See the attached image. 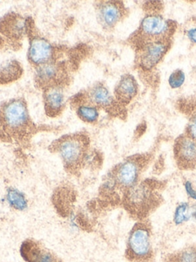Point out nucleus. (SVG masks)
Masks as SVG:
<instances>
[{
    "instance_id": "11",
    "label": "nucleus",
    "mask_w": 196,
    "mask_h": 262,
    "mask_svg": "<svg viewBox=\"0 0 196 262\" xmlns=\"http://www.w3.org/2000/svg\"><path fill=\"white\" fill-rule=\"evenodd\" d=\"M124 14V6L119 2H106L101 4L98 16L106 29H112L121 20Z\"/></svg>"
},
{
    "instance_id": "20",
    "label": "nucleus",
    "mask_w": 196,
    "mask_h": 262,
    "mask_svg": "<svg viewBox=\"0 0 196 262\" xmlns=\"http://www.w3.org/2000/svg\"><path fill=\"white\" fill-rule=\"evenodd\" d=\"M77 114L81 120L88 122V123H93V122H96L99 117L97 108L96 107L90 106V105H83L78 107Z\"/></svg>"
},
{
    "instance_id": "6",
    "label": "nucleus",
    "mask_w": 196,
    "mask_h": 262,
    "mask_svg": "<svg viewBox=\"0 0 196 262\" xmlns=\"http://www.w3.org/2000/svg\"><path fill=\"white\" fill-rule=\"evenodd\" d=\"M127 253L133 259L142 260L152 254L151 234L146 225L138 224L130 231L127 243Z\"/></svg>"
},
{
    "instance_id": "2",
    "label": "nucleus",
    "mask_w": 196,
    "mask_h": 262,
    "mask_svg": "<svg viewBox=\"0 0 196 262\" xmlns=\"http://www.w3.org/2000/svg\"><path fill=\"white\" fill-rule=\"evenodd\" d=\"M0 125L13 137H22L30 128L27 105L21 99H14L0 108Z\"/></svg>"
},
{
    "instance_id": "13",
    "label": "nucleus",
    "mask_w": 196,
    "mask_h": 262,
    "mask_svg": "<svg viewBox=\"0 0 196 262\" xmlns=\"http://www.w3.org/2000/svg\"><path fill=\"white\" fill-rule=\"evenodd\" d=\"M45 111L47 116H58L64 107V98L61 90L58 88H52L47 90L44 97Z\"/></svg>"
},
{
    "instance_id": "1",
    "label": "nucleus",
    "mask_w": 196,
    "mask_h": 262,
    "mask_svg": "<svg viewBox=\"0 0 196 262\" xmlns=\"http://www.w3.org/2000/svg\"><path fill=\"white\" fill-rule=\"evenodd\" d=\"M175 30L174 23L156 13H151L141 21L139 28L133 36V42L136 47L144 42L171 41L170 39Z\"/></svg>"
},
{
    "instance_id": "15",
    "label": "nucleus",
    "mask_w": 196,
    "mask_h": 262,
    "mask_svg": "<svg viewBox=\"0 0 196 262\" xmlns=\"http://www.w3.org/2000/svg\"><path fill=\"white\" fill-rule=\"evenodd\" d=\"M90 96L92 102L102 108H110L114 102L108 90L102 85H95L90 91Z\"/></svg>"
},
{
    "instance_id": "12",
    "label": "nucleus",
    "mask_w": 196,
    "mask_h": 262,
    "mask_svg": "<svg viewBox=\"0 0 196 262\" xmlns=\"http://www.w3.org/2000/svg\"><path fill=\"white\" fill-rule=\"evenodd\" d=\"M137 92L138 85L135 78L130 74L124 75L115 88V97L118 102L126 105L131 102Z\"/></svg>"
},
{
    "instance_id": "5",
    "label": "nucleus",
    "mask_w": 196,
    "mask_h": 262,
    "mask_svg": "<svg viewBox=\"0 0 196 262\" xmlns=\"http://www.w3.org/2000/svg\"><path fill=\"white\" fill-rule=\"evenodd\" d=\"M171 41L148 42L136 46L138 65L145 71L153 70L169 50Z\"/></svg>"
},
{
    "instance_id": "8",
    "label": "nucleus",
    "mask_w": 196,
    "mask_h": 262,
    "mask_svg": "<svg viewBox=\"0 0 196 262\" xmlns=\"http://www.w3.org/2000/svg\"><path fill=\"white\" fill-rule=\"evenodd\" d=\"M175 159L179 168L190 169L196 166V142L186 135L176 139Z\"/></svg>"
},
{
    "instance_id": "14",
    "label": "nucleus",
    "mask_w": 196,
    "mask_h": 262,
    "mask_svg": "<svg viewBox=\"0 0 196 262\" xmlns=\"http://www.w3.org/2000/svg\"><path fill=\"white\" fill-rule=\"evenodd\" d=\"M61 70L57 64L49 62L41 66L36 74V82L38 85L43 86H52V84L58 81V76Z\"/></svg>"
},
{
    "instance_id": "26",
    "label": "nucleus",
    "mask_w": 196,
    "mask_h": 262,
    "mask_svg": "<svg viewBox=\"0 0 196 262\" xmlns=\"http://www.w3.org/2000/svg\"><path fill=\"white\" fill-rule=\"evenodd\" d=\"M190 216H191V221H194V222H196V204L191 205Z\"/></svg>"
},
{
    "instance_id": "17",
    "label": "nucleus",
    "mask_w": 196,
    "mask_h": 262,
    "mask_svg": "<svg viewBox=\"0 0 196 262\" xmlns=\"http://www.w3.org/2000/svg\"><path fill=\"white\" fill-rule=\"evenodd\" d=\"M22 70L18 62L12 61L0 70V84L9 83L18 79Z\"/></svg>"
},
{
    "instance_id": "16",
    "label": "nucleus",
    "mask_w": 196,
    "mask_h": 262,
    "mask_svg": "<svg viewBox=\"0 0 196 262\" xmlns=\"http://www.w3.org/2000/svg\"><path fill=\"white\" fill-rule=\"evenodd\" d=\"M3 33L6 36L10 35L11 37L18 38L22 36L24 30V22L19 18L15 16H9V20L6 18L4 23L3 22L2 28H3Z\"/></svg>"
},
{
    "instance_id": "25",
    "label": "nucleus",
    "mask_w": 196,
    "mask_h": 262,
    "mask_svg": "<svg viewBox=\"0 0 196 262\" xmlns=\"http://www.w3.org/2000/svg\"><path fill=\"white\" fill-rule=\"evenodd\" d=\"M186 36L193 43L196 44V28L190 29L187 31Z\"/></svg>"
},
{
    "instance_id": "22",
    "label": "nucleus",
    "mask_w": 196,
    "mask_h": 262,
    "mask_svg": "<svg viewBox=\"0 0 196 262\" xmlns=\"http://www.w3.org/2000/svg\"><path fill=\"white\" fill-rule=\"evenodd\" d=\"M176 262H196V248H186L178 254Z\"/></svg>"
},
{
    "instance_id": "4",
    "label": "nucleus",
    "mask_w": 196,
    "mask_h": 262,
    "mask_svg": "<svg viewBox=\"0 0 196 262\" xmlns=\"http://www.w3.org/2000/svg\"><path fill=\"white\" fill-rule=\"evenodd\" d=\"M124 200L130 211L136 214H145L153 208L156 202L154 187L150 182H139L126 191Z\"/></svg>"
},
{
    "instance_id": "9",
    "label": "nucleus",
    "mask_w": 196,
    "mask_h": 262,
    "mask_svg": "<svg viewBox=\"0 0 196 262\" xmlns=\"http://www.w3.org/2000/svg\"><path fill=\"white\" fill-rule=\"evenodd\" d=\"M21 255L27 262H61L55 254L32 240L23 242Z\"/></svg>"
},
{
    "instance_id": "7",
    "label": "nucleus",
    "mask_w": 196,
    "mask_h": 262,
    "mask_svg": "<svg viewBox=\"0 0 196 262\" xmlns=\"http://www.w3.org/2000/svg\"><path fill=\"white\" fill-rule=\"evenodd\" d=\"M144 162L143 157L140 156L130 158L119 164L113 171V176L117 186L127 191L137 185Z\"/></svg>"
},
{
    "instance_id": "3",
    "label": "nucleus",
    "mask_w": 196,
    "mask_h": 262,
    "mask_svg": "<svg viewBox=\"0 0 196 262\" xmlns=\"http://www.w3.org/2000/svg\"><path fill=\"white\" fill-rule=\"evenodd\" d=\"M55 148L66 168L73 171L80 168L84 162L88 148V139L81 134L63 136L55 144Z\"/></svg>"
},
{
    "instance_id": "18",
    "label": "nucleus",
    "mask_w": 196,
    "mask_h": 262,
    "mask_svg": "<svg viewBox=\"0 0 196 262\" xmlns=\"http://www.w3.org/2000/svg\"><path fill=\"white\" fill-rule=\"evenodd\" d=\"M6 200L11 207L18 211H24L28 207V202L24 194L15 188H9L6 193Z\"/></svg>"
},
{
    "instance_id": "10",
    "label": "nucleus",
    "mask_w": 196,
    "mask_h": 262,
    "mask_svg": "<svg viewBox=\"0 0 196 262\" xmlns=\"http://www.w3.org/2000/svg\"><path fill=\"white\" fill-rule=\"evenodd\" d=\"M53 55L52 46L45 39L35 37L31 41L29 59L35 66H43L51 62Z\"/></svg>"
},
{
    "instance_id": "19",
    "label": "nucleus",
    "mask_w": 196,
    "mask_h": 262,
    "mask_svg": "<svg viewBox=\"0 0 196 262\" xmlns=\"http://www.w3.org/2000/svg\"><path fill=\"white\" fill-rule=\"evenodd\" d=\"M191 205L186 202H180L176 205L173 213V222L175 225L179 226L191 221Z\"/></svg>"
},
{
    "instance_id": "23",
    "label": "nucleus",
    "mask_w": 196,
    "mask_h": 262,
    "mask_svg": "<svg viewBox=\"0 0 196 262\" xmlns=\"http://www.w3.org/2000/svg\"><path fill=\"white\" fill-rule=\"evenodd\" d=\"M196 142V114L193 115L185 128V134Z\"/></svg>"
},
{
    "instance_id": "24",
    "label": "nucleus",
    "mask_w": 196,
    "mask_h": 262,
    "mask_svg": "<svg viewBox=\"0 0 196 262\" xmlns=\"http://www.w3.org/2000/svg\"><path fill=\"white\" fill-rule=\"evenodd\" d=\"M183 186L185 194H187L188 199L196 202V188L193 185L192 182L190 181H185L184 182Z\"/></svg>"
},
{
    "instance_id": "21",
    "label": "nucleus",
    "mask_w": 196,
    "mask_h": 262,
    "mask_svg": "<svg viewBox=\"0 0 196 262\" xmlns=\"http://www.w3.org/2000/svg\"><path fill=\"white\" fill-rule=\"evenodd\" d=\"M185 80V75L183 71L180 70L173 72L168 78V84L172 89L180 88Z\"/></svg>"
}]
</instances>
